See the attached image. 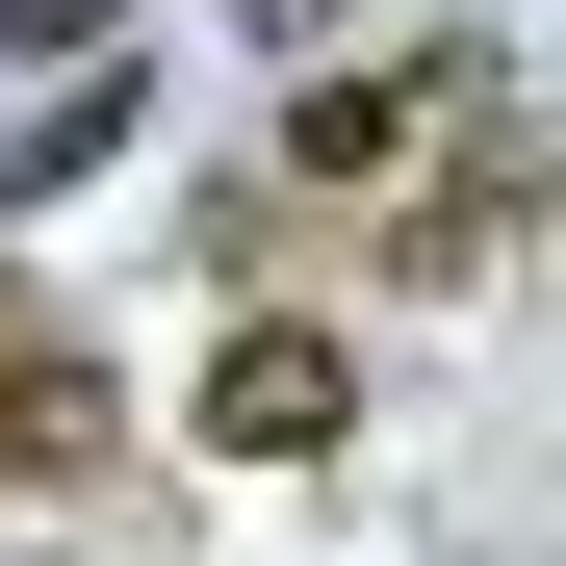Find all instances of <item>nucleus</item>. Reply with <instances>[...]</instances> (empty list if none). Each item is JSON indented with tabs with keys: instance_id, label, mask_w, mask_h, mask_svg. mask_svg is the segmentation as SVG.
Segmentation results:
<instances>
[{
	"instance_id": "4",
	"label": "nucleus",
	"mask_w": 566,
	"mask_h": 566,
	"mask_svg": "<svg viewBox=\"0 0 566 566\" xmlns=\"http://www.w3.org/2000/svg\"><path fill=\"white\" fill-rule=\"evenodd\" d=\"M0 52H27V77L52 52H129V0H0Z\"/></svg>"
},
{
	"instance_id": "1",
	"label": "nucleus",
	"mask_w": 566,
	"mask_h": 566,
	"mask_svg": "<svg viewBox=\"0 0 566 566\" xmlns=\"http://www.w3.org/2000/svg\"><path fill=\"white\" fill-rule=\"evenodd\" d=\"M335 438H360V360L310 310H232L207 335V463H335Z\"/></svg>"
},
{
	"instance_id": "5",
	"label": "nucleus",
	"mask_w": 566,
	"mask_h": 566,
	"mask_svg": "<svg viewBox=\"0 0 566 566\" xmlns=\"http://www.w3.org/2000/svg\"><path fill=\"white\" fill-rule=\"evenodd\" d=\"M258 27H283V52H310V27H360V0H258Z\"/></svg>"
},
{
	"instance_id": "2",
	"label": "nucleus",
	"mask_w": 566,
	"mask_h": 566,
	"mask_svg": "<svg viewBox=\"0 0 566 566\" xmlns=\"http://www.w3.org/2000/svg\"><path fill=\"white\" fill-rule=\"evenodd\" d=\"M77 463H104V360L52 283H0V490H77Z\"/></svg>"
},
{
	"instance_id": "3",
	"label": "nucleus",
	"mask_w": 566,
	"mask_h": 566,
	"mask_svg": "<svg viewBox=\"0 0 566 566\" xmlns=\"http://www.w3.org/2000/svg\"><path fill=\"white\" fill-rule=\"evenodd\" d=\"M412 155V77H310V104H283V180H387Z\"/></svg>"
}]
</instances>
